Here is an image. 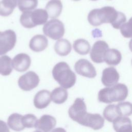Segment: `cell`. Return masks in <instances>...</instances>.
<instances>
[{
    "label": "cell",
    "instance_id": "1",
    "mask_svg": "<svg viewBox=\"0 0 132 132\" xmlns=\"http://www.w3.org/2000/svg\"><path fill=\"white\" fill-rule=\"evenodd\" d=\"M119 12L111 6H105L91 10L87 19L89 23L93 26H98L103 23H110L112 25L117 20Z\"/></svg>",
    "mask_w": 132,
    "mask_h": 132
},
{
    "label": "cell",
    "instance_id": "2",
    "mask_svg": "<svg viewBox=\"0 0 132 132\" xmlns=\"http://www.w3.org/2000/svg\"><path fill=\"white\" fill-rule=\"evenodd\" d=\"M54 79L64 89L72 87L76 81V76L68 64L63 61L56 64L52 70Z\"/></svg>",
    "mask_w": 132,
    "mask_h": 132
},
{
    "label": "cell",
    "instance_id": "3",
    "mask_svg": "<svg viewBox=\"0 0 132 132\" xmlns=\"http://www.w3.org/2000/svg\"><path fill=\"white\" fill-rule=\"evenodd\" d=\"M128 90L127 86L123 84L102 89L98 93V100L104 103L122 102L128 96Z\"/></svg>",
    "mask_w": 132,
    "mask_h": 132
},
{
    "label": "cell",
    "instance_id": "4",
    "mask_svg": "<svg viewBox=\"0 0 132 132\" xmlns=\"http://www.w3.org/2000/svg\"><path fill=\"white\" fill-rule=\"evenodd\" d=\"M44 34L53 40L60 39L65 32L63 23L58 19H53L47 21L43 27Z\"/></svg>",
    "mask_w": 132,
    "mask_h": 132
},
{
    "label": "cell",
    "instance_id": "5",
    "mask_svg": "<svg viewBox=\"0 0 132 132\" xmlns=\"http://www.w3.org/2000/svg\"><path fill=\"white\" fill-rule=\"evenodd\" d=\"M16 42L15 32L8 29L0 31V56L5 55L14 47Z\"/></svg>",
    "mask_w": 132,
    "mask_h": 132
},
{
    "label": "cell",
    "instance_id": "6",
    "mask_svg": "<svg viewBox=\"0 0 132 132\" xmlns=\"http://www.w3.org/2000/svg\"><path fill=\"white\" fill-rule=\"evenodd\" d=\"M87 111V106L82 98H76L68 110L70 118L73 121L80 123L85 116Z\"/></svg>",
    "mask_w": 132,
    "mask_h": 132
},
{
    "label": "cell",
    "instance_id": "7",
    "mask_svg": "<svg viewBox=\"0 0 132 132\" xmlns=\"http://www.w3.org/2000/svg\"><path fill=\"white\" fill-rule=\"evenodd\" d=\"M40 82L39 76L34 71H28L18 79V86L23 91H29L37 87Z\"/></svg>",
    "mask_w": 132,
    "mask_h": 132
},
{
    "label": "cell",
    "instance_id": "8",
    "mask_svg": "<svg viewBox=\"0 0 132 132\" xmlns=\"http://www.w3.org/2000/svg\"><path fill=\"white\" fill-rule=\"evenodd\" d=\"M75 72L82 76L93 78L96 76V71L93 65L86 59H80L74 65Z\"/></svg>",
    "mask_w": 132,
    "mask_h": 132
},
{
    "label": "cell",
    "instance_id": "9",
    "mask_svg": "<svg viewBox=\"0 0 132 132\" xmlns=\"http://www.w3.org/2000/svg\"><path fill=\"white\" fill-rule=\"evenodd\" d=\"M108 49L109 46L105 41L98 40L96 41L91 50L90 58L96 63L103 62L105 54Z\"/></svg>",
    "mask_w": 132,
    "mask_h": 132
},
{
    "label": "cell",
    "instance_id": "10",
    "mask_svg": "<svg viewBox=\"0 0 132 132\" xmlns=\"http://www.w3.org/2000/svg\"><path fill=\"white\" fill-rule=\"evenodd\" d=\"M104 122V118L100 114L87 112L79 124L94 130H98L103 127Z\"/></svg>",
    "mask_w": 132,
    "mask_h": 132
},
{
    "label": "cell",
    "instance_id": "11",
    "mask_svg": "<svg viewBox=\"0 0 132 132\" xmlns=\"http://www.w3.org/2000/svg\"><path fill=\"white\" fill-rule=\"evenodd\" d=\"M31 62V58L28 55L25 53H20L12 59V66L16 71L23 72L29 69Z\"/></svg>",
    "mask_w": 132,
    "mask_h": 132
},
{
    "label": "cell",
    "instance_id": "12",
    "mask_svg": "<svg viewBox=\"0 0 132 132\" xmlns=\"http://www.w3.org/2000/svg\"><path fill=\"white\" fill-rule=\"evenodd\" d=\"M120 75L117 70L113 67L105 68L102 72L101 81L107 87H112L118 84Z\"/></svg>",
    "mask_w": 132,
    "mask_h": 132
},
{
    "label": "cell",
    "instance_id": "13",
    "mask_svg": "<svg viewBox=\"0 0 132 132\" xmlns=\"http://www.w3.org/2000/svg\"><path fill=\"white\" fill-rule=\"evenodd\" d=\"M56 125V119L48 114H44L38 120L36 128L42 132H50Z\"/></svg>",
    "mask_w": 132,
    "mask_h": 132
},
{
    "label": "cell",
    "instance_id": "14",
    "mask_svg": "<svg viewBox=\"0 0 132 132\" xmlns=\"http://www.w3.org/2000/svg\"><path fill=\"white\" fill-rule=\"evenodd\" d=\"M51 101V93L47 90L38 91L34 96V105L38 109H42L47 107Z\"/></svg>",
    "mask_w": 132,
    "mask_h": 132
},
{
    "label": "cell",
    "instance_id": "15",
    "mask_svg": "<svg viewBox=\"0 0 132 132\" xmlns=\"http://www.w3.org/2000/svg\"><path fill=\"white\" fill-rule=\"evenodd\" d=\"M48 18L47 12L44 9H37L30 11V20L33 27L45 24L47 22Z\"/></svg>",
    "mask_w": 132,
    "mask_h": 132
},
{
    "label": "cell",
    "instance_id": "16",
    "mask_svg": "<svg viewBox=\"0 0 132 132\" xmlns=\"http://www.w3.org/2000/svg\"><path fill=\"white\" fill-rule=\"evenodd\" d=\"M48 46V40L42 35L34 36L30 40L29 46L31 50L35 52H40L44 51Z\"/></svg>",
    "mask_w": 132,
    "mask_h": 132
},
{
    "label": "cell",
    "instance_id": "17",
    "mask_svg": "<svg viewBox=\"0 0 132 132\" xmlns=\"http://www.w3.org/2000/svg\"><path fill=\"white\" fill-rule=\"evenodd\" d=\"M45 10L48 17L56 19L61 14L62 10V4L61 0H50L45 6Z\"/></svg>",
    "mask_w": 132,
    "mask_h": 132
},
{
    "label": "cell",
    "instance_id": "18",
    "mask_svg": "<svg viewBox=\"0 0 132 132\" xmlns=\"http://www.w3.org/2000/svg\"><path fill=\"white\" fill-rule=\"evenodd\" d=\"M116 132H132V122L127 117H121L113 122Z\"/></svg>",
    "mask_w": 132,
    "mask_h": 132
},
{
    "label": "cell",
    "instance_id": "19",
    "mask_svg": "<svg viewBox=\"0 0 132 132\" xmlns=\"http://www.w3.org/2000/svg\"><path fill=\"white\" fill-rule=\"evenodd\" d=\"M122 60V55L119 51L115 48H109L105 53L104 61L109 65H117Z\"/></svg>",
    "mask_w": 132,
    "mask_h": 132
},
{
    "label": "cell",
    "instance_id": "20",
    "mask_svg": "<svg viewBox=\"0 0 132 132\" xmlns=\"http://www.w3.org/2000/svg\"><path fill=\"white\" fill-rule=\"evenodd\" d=\"M72 45L69 41L65 39L58 40L54 45L55 52L60 56H65L70 54Z\"/></svg>",
    "mask_w": 132,
    "mask_h": 132
},
{
    "label": "cell",
    "instance_id": "21",
    "mask_svg": "<svg viewBox=\"0 0 132 132\" xmlns=\"http://www.w3.org/2000/svg\"><path fill=\"white\" fill-rule=\"evenodd\" d=\"M23 116L18 113L11 114L8 118L7 124L8 126L13 130L20 131L23 130L25 127L22 123Z\"/></svg>",
    "mask_w": 132,
    "mask_h": 132
},
{
    "label": "cell",
    "instance_id": "22",
    "mask_svg": "<svg viewBox=\"0 0 132 132\" xmlns=\"http://www.w3.org/2000/svg\"><path fill=\"white\" fill-rule=\"evenodd\" d=\"M19 0H2L0 1V15L7 16L10 15L18 6Z\"/></svg>",
    "mask_w": 132,
    "mask_h": 132
},
{
    "label": "cell",
    "instance_id": "23",
    "mask_svg": "<svg viewBox=\"0 0 132 132\" xmlns=\"http://www.w3.org/2000/svg\"><path fill=\"white\" fill-rule=\"evenodd\" d=\"M51 100L57 104L64 103L68 98V93L67 90L62 87H57L54 89L51 93Z\"/></svg>",
    "mask_w": 132,
    "mask_h": 132
},
{
    "label": "cell",
    "instance_id": "24",
    "mask_svg": "<svg viewBox=\"0 0 132 132\" xmlns=\"http://www.w3.org/2000/svg\"><path fill=\"white\" fill-rule=\"evenodd\" d=\"M103 114L104 118L110 122H113L121 117L117 105L113 104L109 105L106 107Z\"/></svg>",
    "mask_w": 132,
    "mask_h": 132
},
{
    "label": "cell",
    "instance_id": "25",
    "mask_svg": "<svg viewBox=\"0 0 132 132\" xmlns=\"http://www.w3.org/2000/svg\"><path fill=\"white\" fill-rule=\"evenodd\" d=\"M73 47L77 53L81 55L88 54L91 49L90 43L84 39H78L74 41Z\"/></svg>",
    "mask_w": 132,
    "mask_h": 132
},
{
    "label": "cell",
    "instance_id": "26",
    "mask_svg": "<svg viewBox=\"0 0 132 132\" xmlns=\"http://www.w3.org/2000/svg\"><path fill=\"white\" fill-rule=\"evenodd\" d=\"M12 59L7 55L0 57V74L3 76H8L12 71Z\"/></svg>",
    "mask_w": 132,
    "mask_h": 132
},
{
    "label": "cell",
    "instance_id": "27",
    "mask_svg": "<svg viewBox=\"0 0 132 132\" xmlns=\"http://www.w3.org/2000/svg\"><path fill=\"white\" fill-rule=\"evenodd\" d=\"M38 0H19L18 7L22 12L34 10L38 5Z\"/></svg>",
    "mask_w": 132,
    "mask_h": 132
},
{
    "label": "cell",
    "instance_id": "28",
    "mask_svg": "<svg viewBox=\"0 0 132 132\" xmlns=\"http://www.w3.org/2000/svg\"><path fill=\"white\" fill-rule=\"evenodd\" d=\"M117 105L121 117H127L132 114V103L128 102H120Z\"/></svg>",
    "mask_w": 132,
    "mask_h": 132
},
{
    "label": "cell",
    "instance_id": "29",
    "mask_svg": "<svg viewBox=\"0 0 132 132\" xmlns=\"http://www.w3.org/2000/svg\"><path fill=\"white\" fill-rule=\"evenodd\" d=\"M37 118L33 114H26L22 117V123L24 127L32 128L36 127L38 122Z\"/></svg>",
    "mask_w": 132,
    "mask_h": 132
},
{
    "label": "cell",
    "instance_id": "30",
    "mask_svg": "<svg viewBox=\"0 0 132 132\" xmlns=\"http://www.w3.org/2000/svg\"><path fill=\"white\" fill-rule=\"evenodd\" d=\"M122 35L126 38H132V17L127 22H125L120 28Z\"/></svg>",
    "mask_w": 132,
    "mask_h": 132
},
{
    "label": "cell",
    "instance_id": "31",
    "mask_svg": "<svg viewBox=\"0 0 132 132\" xmlns=\"http://www.w3.org/2000/svg\"><path fill=\"white\" fill-rule=\"evenodd\" d=\"M126 17L125 15L123 13L121 12H119V15L117 20L111 25L114 28L119 29H120L121 26L126 22Z\"/></svg>",
    "mask_w": 132,
    "mask_h": 132
},
{
    "label": "cell",
    "instance_id": "32",
    "mask_svg": "<svg viewBox=\"0 0 132 132\" xmlns=\"http://www.w3.org/2000/svg\"><path fill=\"white\" fill-rule=\"evenodd\" d=\"M0 132H10L9 129L6 123L0 120Z\"/></svg>",
    "mask_w": 132,
    "mask_h": 132
},
{
    "label": "cell",
    "instance_id": "33",
    "mask_svg": "<svg viewBox=\"0 0 132 132\" xmlns=\"http://www.w3.org/2000/svg\"><path fill=\"white\" fill-rule=\"evenodd\" d=\"M51 132H67V131L62 127H57L54 129Z\"/></svg>",
    "mask_w": 132,
    "mask_h": 132
},
{
    "label": "cell",
    "instance_id": "34",
    "mask_svg": "<svg viewBox=\"0 0 132 132\" xmlns=\"http://www.w3.org/2000/svg\"><path fill=\"white\" fill-rule=\"evenodd\" d=\"M128 46H129V48L130 50L131 51V52H132V39H130V40L129 41Z\"/></svg>",
    "mask_w": 132,
    "mask_h": 132
},
{
    "label": "cell",
    "instance_id": "35",
    "mask_svg": "<svg viewBox=\"0 0 132 132\" xmlns=\"http://www.w3.org/2000/svg\"><path fill=\"white\" fill-rule=\"evenodd\" d=\"M34 132H42L41 131H40V130H35L34 131Z\"/></svg>",
    "mask_w": 132,
    "mask_h": 132
},
{
    "label": "cell",
    "instance_id": "36",
    "mask_svg": "<svg viewBox=\"0 0 132 132\" xmlns=\"http://www.w3.org/2000/svg\"><path fill=\"white\" fill-rule=\"evenodd\" d=\"M72 1H76V2H77V1H80V0H72Z\"/></svg>",
    "mask_w": 132,
    "mask_h": 132
},
{
    "label": "cell",
    "instance_id": "37",
    "mask_svg": "<svg viewBox=\"0 0 132 132\" xmlns=\"http://www.w3.org/2000/svg\"><path fill=\"white\" fill-rule=\"evenodd\" d=\"M91 1H97V0H91Z\"/></svg>",
    "mask_w": 132,
    "mask_h": 132
},
{
    "label": "cell",
    "instance_id": "38",
    "mask_svg": "<svg viewBox=\"0 0 132 132\" xmlns=\"http://www.w3.org/2000/svg\"><path fill=\"white\" fill-rule=\"evenodd\" d=\"M131 64H132V60H131Z\"/></svg>",
    "mask_w": 132,
    "mask_h": 132
}]
</instances>
